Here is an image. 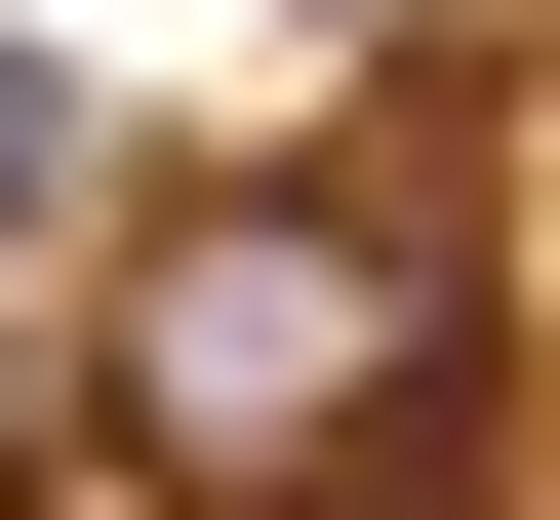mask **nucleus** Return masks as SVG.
I'll return each mask as SVG.
<instances>
[{"label":"nucleus","instance_id":"obj_2","mask_svg":"<svg viewBox=\"0 0 560 520\" xmlns=\"http://www.w3.org/2000/svg\"><path fill=\"white\" fill-rule=\"evenodd\" d=\"M40 200H81V41H0V241H40Z\"/></svg>","mask_w":560,"mask_h":520},{"label":"nucleus","instance_id":"obj_1","mask_svg":"<svg viewBox=\"0 0 560 520\" xmlns=\"http://www.w3.org/2000/svg\"><path fill=\"white\" fill-rule=\"evenodd\" d=\"M441 401H480V241L400 161H200V200H120V280H81L120 520H361V481H441Z\"/></svg>","mask_w":560,"mask_h":520},{"label":"nucleus","instance_id":"obj_3","mask_svg":"<svg viewBox=\"0 0 560 520\" xmlns=\"http://www.w3.org/2000/svg\"><path fill=\"white\" fill-rule=\"evenodd\" d=\"M361 520H441V481H361Z\"/></svg>","mask_w":560,"mask_h":520}]
</instances>
